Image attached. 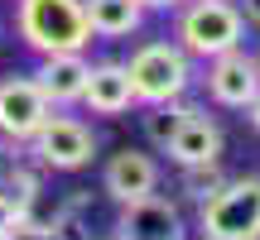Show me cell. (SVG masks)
<instances>
[{"instance_id": "cell-20", "label": "cell", "mask_w": 260, "mask_h": 240, "mask_svg": "<svg viewBox=\"0 0 260 240\" xmlns=\"http://www.w3.org/2000/svg\"><path fill=\"white\" fill-rule=\"evenodd\" d=\"M246 120H251V130H255V135H260V92H255V101H251V106H246Z\"/></svg>"}, {"instance_id": "cell-22", "label": "cell", "mask_w": 260, "mask_h": 240, "mask_svg": "<svg viewBox=\"0 0 260 240\" xmlns=\"http://www.w3.org/2000/svg\"><path fill=\"white\" fill-rule=\"evenodd\" d=\"M203 240H207V235H203Z\"/></svg>"}, {"instance_id": "cell-21", "label": "cell", "mask_w": 260, "mask_h": 240, "mask_svg": "<svg viewBox=\"0 0 260 240\" xmlns=\"http://www.w3.org/2000/svg\"><path fill=\"white\" fill-rule=\"evenodd\" d=\"M106 240H116V235H106Z\"/></svg>"}, {"instance_id": "cell-16", "label": "cell", "mask_w": 260, "mask_h": 240, "mask_svg": "<svg viewBox=\"0 0 260 240\" xmlns=\"http://www.w3.org/2000/svg\"><path fill=\"white\" fill-rule=\"evenodd\" d=\"M222 183H226L222 158H217V164H193V168H178V192H183L188 202H198V207H203V202H207V197H212Z\"/></svg>"}, {"instance_id": "cell-6", "label": "cell", "mask_w": 260, "mask_h": 240, "mask_svg": "<svg viewBox=\"0 0 260 240\" xmlns=\"http://www.w3.org/2000/svg\"><path fill=\"white\" fill-rule=\"evenodd\" d=\"M203 87H207V101L222 106V111H246L260 92V58L251 48H232V53H217L203 63Z\"/></svg>"}, {"instance_id": "cell-12", "label": "cell", "mask_w": 260, "mask_h": 240, "mask_svg": "<svg viewBox=\"0 0 260 240\" xmlns=\"http://www.w3.org/2000/svg\"><path fill=\"white\" fill-rule=\"evenodd\" d=\"M87 115H102V120H121L125 111H135L140 96L135 82H130V67L106 58V63H92V77H87V92H82Z\"/></svg>"}, {"instance_id": "cell-3", "label": "cell", "mask_w": 260, "mask_h": 240, "mask_svg": "<svg viewBox=\"0 0 260 240\" xmlns=\"http://www.w3.org/2000/svg\"><path fill=\"white\" fill-rule=\"evenodd\" d=\"M130 82H135L140 106H154V101H183L188 87H193L198 67L193 53H188L178 38H145V44L130 53Z\"/></svg>"}, {"instance_id": "cell-19", "label": "cell", "mask_w": 260, "mask_h": 240, "mask_svg": "<svg viewBox=\"0 0 260 240\" xmlns=\"http://www.w3.org/2000/svg\"><path fill=\"white\" fill-rule=\"evenodd\" d=\"M140 5H145L149 15H174V10L183 5V0H140Z\"/></svg>"}, {"instance_id": "cell-10", "label": "cell", "mask_w": 260, "mask_h": 240, "mask_svg": "<svg viewBox=\"0 0 260 240\" xmlns=\"http://www.w3.org/2000/svg\"><path fill=\"white\" fill-rule=\"evenodd\" d=\"M222 149H226L222 125H217L203 106H188L183 125L174 130V139L164 144V154H169V164H174V168H193V164H217Z\"/></svg>"}, {"instance_id": "cell-23", "label": "cell", "mask_w": 260, "mask_h": 240, "mask_svg": "<svg viewBox=\"0 0 260 240\" xmlns=\"http://www.w3.org/2000/svg\"><path fill=\"white\" fill-rule=\"evenodd\" d=\"M255 58H260V53H255Z\"/></svg>"}, {"instance_id": "cell-9", "label": "cell", "mask_w": 260, "mask_h": 240, "mask_svg": "<svg viewBox=\"0 0 260 240\" xmlns=\"http://www.w3.org/2000/svg\"><path fill=\"white\" fill-rule=\"evenodd\" d=\"M159 178H164V173H159L154 154L125 144V149H116V154L102 164V192L121 207V202H135V197L159 192Z\"/></svg>"}, {"instance_id": "cell-2", "label": "cell", "mask_w": 260, "mask_h": 240, "mask_svg": "<svg viewBox=\"0 0 260 240\" xmlns=\"http://www.w3.org/2000/svg\"><path fill=\"white\" fill-rule=\"evenodd\" d=\"M174 38L193 53V63H207L246 44V15L236 0H183L174 10Z\"/></svg>"}, {"instance_id": "cell-5", "label": "cell", "mask_w": 260, "mask_h": 240, "mask_svg": "<svg viewBox=\"0 0 260 240\" xmlns=\"http://www.w3.org/2000/svg\"><path fill=\"white\" fill-rule=\"evenodd\" d=\"M96 149H102L96 130L73 111H53L44 130L29 139V154H34V164H44V173H82V168H92Z\"/></svg>"}, {"instance_id": "cell-17", "label": "cell", "mask_w": 260, "mask_h": 240, "mask_svg": "<svg viewBox=\"0 0 260 240\" xmlns=\"http://www.w3.org/2000/svg\"><path fill=\"white\" fill-rule=\"evenodd\" d=\"M29 216H34V212H29L24 202H15V197H10L5 187H0V240H10V235L19 231V226L29 221Z\"/></svg>"}, {"instance_id": "cell-18", "label": "cell", "mask_w": 260, "mask_h": 240, "mask_svg": "<svg viewBox=\"0 0 260 240\" xmlns=\"http://www.w3.org/2000/svg\"><path fill=\"white\" fill-rule=\"evenodd\" d=\"M236 5L246 15V29H260V0H236Z\"/></svg>"}, {"instance_id": "cell-15", "label": "cell", "mask_w": 260, "mask_h": 240, "mask_svg": "<svg viewBox=\"0 0 260 240\" xmlns=\"http://www.w3.org/2000/svg\"><path fill=\"white\" fill-rule=\"evenodd\" d=\"M183 115H188V101H154V106H145V111H140V135H145V144L164 154V144L174 139V130L183 125Z\"/></svg>"}, {"instance_id": "cell-13", "label": "cell", "mask_w": 260, "mask_h": 240, "mask_svg": "<svg viewBox=\"0 0 260 240\" xmlns=\"http://www.w3.org/2000/svg\"><path fill=\"white\" fill-rule=\"evenodd\" d=\"M149 10L140 0H87V19H92V34L96 38H130L140 34Z\"/></svg>"}, {"instance_id": "cell-8", "label": "cell", "mask_w": 260, "mask_h": 240, "mask_svg": "<svg viewBox=\"0 0 260 240\" xmlns=\"http://www.w3.org/2000/svg\"><path fill=\"white\" fill-rule=\"evenodd\" d=\"M116 240H188V226L174 197L149 192V197H135V202H121Z\"/></svg>"}, {"instance_id": "cell-11", "label": "cell", "mask_w": 260, "mask_h": 240, "mask_svg": "<svg viewBox=\"0 0 260 240\" xmlns=\"http://www.w3.org/2000/svg\"><path fill=\"white\" fill-rule=\"evenodd\" d=\"M29 77L39 82V92L48 96L53 111H73V106H82L92 63H87V53H48V58H39V67Z\"/></svg>"}, {"instance_id": "cell-4", "label": "cell", "mask_w": 260, "mask_h": 240, "mask_svg": "<svg viewBox=\"0 0 260 240\" xmlns=\"http://www.w3.org/2000/svg\"><path fill=\"white\" fill-rule=\"evenodd\" d=\"M207 240H260V173H236L198 207Z\"/></svg>"}, {"instance_id": "cell-7", "label": "cell", "mask_w": 260, "mask_h": 240, "mask_svg": "<svg viewBox=\"0 0 260 240\" xmlns=\"http://www.w3.org/2000/svg\"><path fill=\"white\" fill-rule=\"evenodd\" d=\"M48 115H53V106L39 92L34 77H0V139L29 144Z\"/></svg>"}, {"instance_id": "cell-1", "label": "cell", "mask_w": 260, "mask_h": 240, "mask_svg": "<svg viewBox=\"0 0 260 240\" xmlns=\"http://www.w3.org/2000/svg\"><path fill=\"white\" fill-rule=\"evenodd\" d=\"M15 38L29 53H87L92 44V19L87 0H15Z\"/></svg>"}, {"instance_id": "cell-14", "label": "cell", "mask_w": 260, "mask_h": 240, "mask_svg": "<svg viewBox=\"0 0 260 240\" xmlns=\"http://www.w3.org/2000/svg\"><path fill=\"white\" fill-rule=\"evenodd\" d=\"M77 212H82V197H68L63 207H53L48 216H29L10 240H77Z\"/></svg>"}]
</instances>
